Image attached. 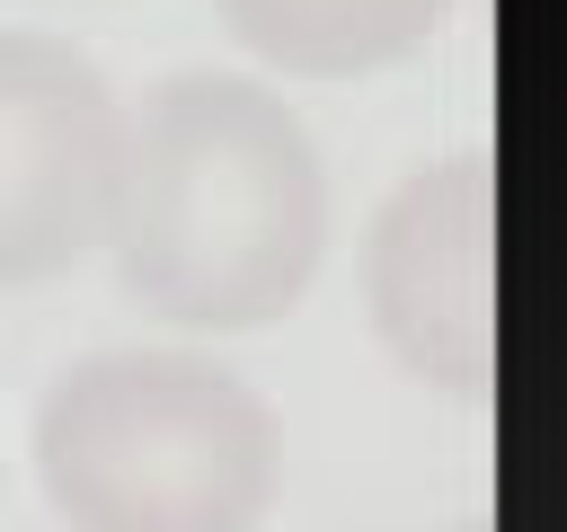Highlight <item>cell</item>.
Wrapping results in <instances>:
<instances>
[{"label":"cell","instance_id":"5","mask_svg":"<svg viewBox=\"0 0 567 532\" xmlns=\"http://www.w3.org/2000/svg\"><path fill=\"white\" fill-rule=\"evenodd\" d=\"M221 27L292 80H363L434 44L452 0H213Z\"/></svg>","mask_w":567,"mask_h":532},{"label":"cell","instance_id":"1","mask_svg":"<svg viewBox=\"0 0 567 532\" xmlns=\"http://www.w3.org/2000/svg\"><path fill=\"white\" fill-rule=\"evenodd\" d=\"M133 310L186 337L275 328L328 266V160L284 89L168 71L124 115V177L97 248Z\"/></svg>","mask_w":567,"mask_h":532},{"label":"cell","instance_id":"4","mask_svg":"<svg viewBox=\"0 0 567 532\" xmlns=\"http://www.w3.org/2000/svg\"><path fill=\"white\" fill-rule=\"evenodd\" d=\"M115 177L124 98L106 71L44 27H0V293L97 257Z\"/></svg>","mask_w":567,"mask_h":532},{"label":"cell","instance_id":"6","mask_svg":"<svg viewBox=\"0 0 567 532\" xmlns=\"http://www.w3.org/2000/svg\"><path fill=\"white\" fill-rule=\"evenodd\" d=\"M452 532H487V523H452Z\"/></svg>","mask_w":567,"mask_h":532},{"label":"cell","instance_id":"2","mask_svg":"<svg viewBox=\"0 0 567 532\" xmlns=\"http://www.w3.org/2000/svg\"><path fill=\"white\" fill-rule=\"evenodd\" d=\"M27 452L71 532H257L284 488L275 408L195 346H106L62 364Z\"/></svg>","mask_w":567,"mask_h":532},{"label":"cell","instance_id":"3","mask_svg":"<svg viewBox=\"0 0 567 532\" xmlns=\"http://www.w3.org/2000/svg\"><path fill=\"white\" fill-rule=\"evenodd\" d=\"M363 319L390 364L443 399L496 390V160H416L363 231Z\"/></svg>","mask_w":567,"mask_h":532}]
</instances>
